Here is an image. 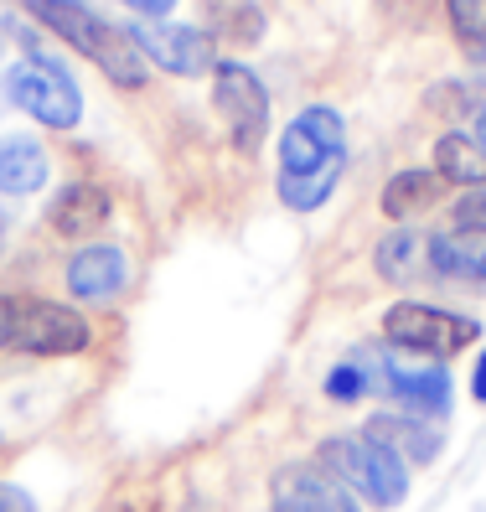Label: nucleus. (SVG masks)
<instances>
[{
  "label": "nucleus",
  "instance_id": "nucleus-5",
  "mask_svg": "<svg viewBox=\"0 0 486 512\" xmlns=\"http://www.w3.org/2000/svg\"><path fill=\"white\" fill-rule=\"evenodd\" d=\"M347 161V125L337 109L311 104L280 135V176H326Z\"/></svg>",
  "mask_w": 486,
  "mask_h": 512
},
{
  "label": "nucleus",
  "instance_id": "nucleus-1",
  "mask_svg": "<svg viewBox=\"0 0 486 512\" xmlns=\"http://www.w3.org/2000/svg\"><path fill=\"white\" fill-rule=\"evenodd\" d=\"M26 11H32L52 37H63L68 47H78L88 63H99L114 83H125V88L145 83V57L130 42V32L109 26L99 11H88L83 0H26Z\"/></svg>",
  "mask_w": 486,
  "mask_h": 512
},
{
  "label": "nucleus",
  "instance_id": "nucleus-21",
  "mask_svg": "<svg viewBox=\"0 0 486 512\" xmlns=\"http://www.w3.org/2000/svg\"><path fill=\"white\" fill-rule=\"evenodd\" d=\"M455 228H486V187H476L455 202Z\"/></svg>",
  "mask_w": 486,
  "mask_h": 512
},
{
  "label": "nucleus",
  "instance_id": "nucleus-13",
  "mask_svg": "<svg viewBox=\"0 0 486 512\" xmlns=\"http://www.w3.org/2000/svg\"><path fill=\"white\" fill-rule=\"evenodd\" d=\"M47 187V150L26 135H0V197H32Z\"/></svg>",
  "mask_w": 486,
  "mask_h": 512
},
{
  "label": "nucleus",
  "instance_id": "nucleus-26",
  "mask_svg": "<svg viewBox=\"0 0 486 512\" xmlns=\"http://www.w3.org/2000/svg\"><path fill=\"white\" fill-rule=\"evenodd\" d=\"M476 140L486 145V104H476Z\"/></svg>",
  "mask_w": 486,
  "mask_h": 512
},
{
  "label": "nucleus",
  "instance_id": "nucleus-7",
  "mask_svg": "<svg viewBox=\"0 0 486 512\" xmlns=\"http://www.w3.org/2000/svg\"><path fill=\"white\" fill-rule=\"evenodd\" d=\"M212 109L228 119V130L243 150H254L269 125V88L243 63H218L212 68Z\"/></svg>",
  "mask_w": 486,
  "mask_h": 512
},
{
  "label": "nucleus",
  "instance_id": "nucleus-24",
  "mask_svg": "<svg viewBox=\"0 0 486 512\" xmlns=\"http://www.w3.org/2000/svg\"><path fill=\"white\" fill-rule=\"evenodd\" d=\"M11 321H16V295H0V347H11Z\"/></svg>",
  "mask_w": 486,
  "mask_h": 512
},
{
  "label": "nucleus",
  "instance_id": "nucleus-2",
  "mask_svg": "<svg viewBox=\"0 0 486 512\" xmlns=\"http://www.w3.org/2000/svg\"><path fill=\"white\" fill-rule=\"evenodd\" d=\"M321 461L326 471L347 481V487L357 497H368L373 507H399L404 492H409V466L393 456V450H383L378 440L368 435H337L321 445Z\"/></svg>",
  "mask_w": 486,
  "mask_h": 512
},
{
  "label": "nucleus",
  "instance_id": "nucleus-16",
  "mask_svg": "<svg viewBox=\"0 0 486 512\" xmlns=\"http://www.w3.org/2000/svg\"><path fill=\"white\" fill-rule=\"evenodd\" d=\"M440 176L435 171H399V176H388V187H383V213L388 218H409V213H424L430 202H440Z\"/></svg>",
  "mask_w": 486,
  "mask_h": 512
},
{
  "label": "nucleus",
  "instance_id": "nucleus-10",
  "mask_svg": "<svg viewBox=\"0 0 486 512\" xmlns=\"http://www.w3.org/2000/svg\"><path fill=\"white\" fill-rule=\"evenodd\" d=\"M130 280V264L114 244H88L68 259V290L78 300H114Z\"/></svg>",
  "mask_w": 486,
  "mask_h": 512
},
{
  "label": "nucleus",
  "instance_id": "nucleus-18",
  "mask_svg": "<svg viewBox=\"0 0 486 512\" xmlns=\"http://www.w3.org/2000/svg\"><path fill=\"white\" fill-rule=\"evenodd\" d=\"M337 176L342 171H326V176H280V202L295 207V213H311V207H321L331 197Z\"/></svg>",
  "mask_w": 486,
  "mask_h": 512
},
{
  "label": "nucleus",
  "instance_id": "nucleus-8",
  "mask_svg": "<svg viewBox=\"0 0 486 512\" xmlns=\"http://www.w3.org/2000/svg\"><path fill=\"white\" fill-rule=\"evenodd\" d=\"M130 42L140 47L145 63H161L176 78H202L212 63V37L197 32V26H176V21H135Z\"/></svg>",
  "mask_w": 486,
  "mask_h": 512
},
{
  "label": "nucleus",
  "instance_id": "nucleus-28",
  "mask_svg": "<svg viewBox=\"0 0 486 512\" xmlns=\"http://www.w3.org/2000/svg\"><path fill=\"white\" fill-rule=\"evenodd\" d=\"M481 83H486V78H481Z\"/></svg>",
  "mask_w": 486,
  "mask_h": 512
},
{
  "label": "nucleus",
  "instance_id": "nucleus-23",
  "mask_svg": "<svg viewBox=\"0 0 486 512\" xmlns=\"http://www.w3.org/2000/svg\"><path fill=\"white\" fill-rule=\"evenodd\" d=\"M0 512H37V502L21 487H0Z\"/></svg>",
  "mask_w": 486,
  "mask_h": 512
},
{
  "label": "nucleus",
  "instance_id": "nucleus-9",
  "mask_svg": "<svg viewBox=\"0 0 486 512\" xmlns=\"http://www.w3.org/2000/svg\"><path fill=\"white\" fill-rule=\"evenodd\" d=\"M275 512H357L342 481L321 466H285L275 476Z\"/></svg>",
  "mask_w": 486,
  "mask_h": 512
},
{
  "label": "nucleus",
  "instance_id": "nucleus-27",
  "mask_svg": "<svg viewBox=\"0 0 486 512\" xmlns=\"http://www.w3.org/2000/svg\"><path fill=\"white\" fill-rule=\"evenodd\" d=\"M0 244H6V213H0Z\"/></svg>",
  "mask_w": 486,
  "mask_h": 512
},
{
  "label": "nucleus",
  "instance_id": "nucleus-11",
  "mask_svg": "<svg viewBox=\"0 0 486 512\" xmlns=\"http://www.w3.org/2000/svg\"><path fill=\"white\" fill-rule=\"evenodd\" d=\"M430 249V269L445 280H486V228H450V233H435L424 238Z\"/></svg>",
  "mask_w": 486,
  "mask_h": 512
},
{
  "label": "nucleus",
  "instance_id": "nucleus-12",
  "mask_svg": "<svg viewBox=\"0 0 486 512\" xmlns=\"http://www.w3.org/2000/svg\"><path fill=\"white\" fill-rule=\"evenodd\" d=\"M114 213V202L104 187L94 182H68L63 192L52 197V228L63 233V238H88V233H99Z\"/></svg>",
  "mask_w": 486,
  "mask_h": 512
},
{
  "label": "nucleus",
  "instance_id": "nucleus-15",
  "mask_svg": "<svg viewBox=\"0 0 486 512\" xmlns=\"http://www.w3.org/2000/svg\"><path fill=\"white\" fill-rule=\"evenodd\" d=\"M368 440L393 450L399 461H435V450H440V435L430 425H419V419H399V414L368 419Z\"/></svg>",
  "mask_w": 486,
  "mask_h": 512
},
{
  "label": "nucleus",
  "instance_id": "nucleus-22",
  "mask_svg": "<svg viewBox=\"0 0 486 512\" xmlns=\"http://www.w3.org/2000/svg\"><path fill=\"white\" fill-rule=\"evenodd\" d=\"M119 6H130L140 21H166V11L176 6V0H119Z\"/></svg>",
  "mask_w": 486,
  "mask_h": 512
},
{
  "label": "nucleus",
  "instance_id": "nucleus-19",
  "mask_svg": "<svg viewBox=\"0 0 486 512\" xmlns=\"http://www.w3.org/2000/svg\"><path fill=\"white\" fill-rule=\"evenodd\" d=\"M445 11H450V26H455V37H461L466 52H486V0H445Z\"/></svg>",
  "mask_w": 486,
  "mask_h": 512
},
{
  "label": "nucleus",
  "instance_id": "nucleus-14",
  "mask_svg": "<svg viewBox=\"0 0 486 512\" xmlns=\"http://www.w3.org/2000/svg\"><path fill=\"white\" fill-rule=\"evenodd\" d=\"M435 176L450 187H486V145L476 135H461V130H450L435 140Z\"/></svg>",
  "mask_w": 486,
  "mask_h": 512
},
{
  "label": "nucleus",
  "instance_id": "nucleus-4",
  "mask_svg": "<svg viewBox=\"0 0 486 512\" xmlns=\"http://www.w3.org/2000/svg\"><path fill=\"white\" fill-rule=\"evenodd\" d=\"M383 331H388V347L419 352V357H450L481 337V326L471 316H450L440 306H424V300H399L383 316Z\"/></svg>",
  "mask_w": 486,
  "mask_h": 512
},
{
  "label": "nucleus",
  "instance_id": "nucleus-25",
  "mask_svg": "<svg viewBox=\"0 0 486 512\" xmlns=\"http://www.w3.org/2000/svg\"><path fill=\"white\" fill-rule=\"evenodd\" d=\"M471 394L486 404V352H481V363H476V383H471Z\"/></svg>",
  "mask_w": 486,
  "mask_h": 512
},
{
  "label": "nucleus",
  "instance_id": "nucleus-17",
  "mask_svg": "<svg viewBox=\"0 0 486 512\" xmlns=\"http://www.w3.org/2000/svg\"><path fill=\"white\" fill-rule=\"evenodd\" d=\"M424 264H430V249H424V238L414 228H399L378 244V275L393 285H409Z\"/></svg>",
  "mask_w": 486,
  "mask_h": 512
},
{
  "label": "nucleus",
  "instance_id": "nucleus-20",
  "mask_svg": "<svg viewBox=\"0 0 486 512\" xmlns=\"http://www.w3.org/2000/svg\"><path fill=\"white\" fill-rule=\"evenodd\" d=\"M326 394H331V399H342V404H352L357 394H368V383H362V368H357V363L331 368V378H326Z\"/></svg>",
  "mask_w": 486,
  "mask_h": 512
},
{
  "label": "nucleus",
  "instance_id": "nucleus-6",
  "mask_svg": "<svg viewBox=\"0 0 486 512\" xmlns=\"http://www.w3.org/2000/svg\"><path fill=\"white\" fill-rule=\"evenodd\" d=\"M11 347L16 352H32V357L83 352L88 347V321L73 306H57V300H16Z\"/></svg>",
  "mask_w": 486,
  "mask_h": 512
},
{
  "label": "nucleus",
  "instance_id": "nucleus-3",
  "mask_svg": "<svg viewBox=\"0 0 486 512\" xmlns=\"http://www.w3.org/2000/svg\"><path fill=\"white\" fill-rule=\"evenodd\" d=\"M6 94L21 114H32L37 125L47 130H73L78 119H83V94H78V83L73 73L57 63V57L47 52H26L21 63L6 73Z\"/></svg>",
  "mask_w": 486,
  "mask_h": 512
}]
</instances>
